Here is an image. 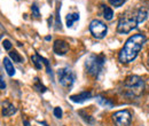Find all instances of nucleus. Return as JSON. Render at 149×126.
I'll return each instance as SVG.
<instances>
[{
	"mask_svg": "<svg viewBox=\"0 0 149 126\" xmlns=\"http://www.w3.org/2000/svg\"><path fill=\"white\" fill-rule=\"evenodd\" d=\"M148 15V8L145 6L139 7L136 10L129 9L124 12L118 19L117 24V32L120 35H126L131 32L133 29L136 28V25L141 22H143Z\"/></svg>",
	"mask_w": 149,
	"mask_h": 126,
	"instance_id": "1",
	"label": "nucleus"
},
{
	"mask_svg": "<svg viewBox=\"0 0 149 126\" xmlns=\"http://www.w3.org/2000/svg\"><path fill=\"white\" fill-rule=\"evenodd\" d=\"M147 38L142 33H136L131 36L124 44L123 48L120 49L119 54H118V60L120 63H131L135 60V57L140 53L142 46L145 45Z\"/></svg>",
	"mask_w": 149,
	"mask_h": 126,
	"instance_id": "2",
	"label": "nucleus"
},
{
	"mask_svg": "<svg viewBox=\"0 0 149 126\" xmlns=\"http://www.w3.org/2000/svg\"><path fill=\"white\" fill-rule=\"evenodd\" d=\"M143 90H145V81L141 77L136 74L129 76L123 83V94L129 99L140 96Z\"/></svg>",
	"mask_w": 149,
	"mask_h": 126,
	"instance_id": "3",
	"label": "nucleus"
},
{
	"mask_svg": "<svg viewBox=\"0 0 149 126\" xmlns=\"http://www.w3.org/2000/svg\"><path fill=\"white\" fill-rule=\"evenodd\" d=\"M104 63H106V57L103 55L92 54L85 60V70L90 76L97 77L103 70Z\"/></svg>",
	"mask_w": 149,
	"mask_h": 126,
	"instance_id": "4",
	"label": "nucleus"
},
{
	"mask_svg": "<svg viewBox=\"0 0 149 126\" xmlns=\"http://www.w3.org/2000/svg\"><path fill=\"white\" fill-rule=\"evenodd\" d=\"M57 79L61 86L65 88H71L76 80V74L70 68H61L57 70Z\"/></svg>",
	"mask_w": 149,
	"mask_h": 126,
	"instance_id": "5",
	"label": "nucleus"
},
{
	"mask_svg": "<svg viewBox=\"0 0 149 126\" xmlns=\"http://www.w3.org/2000/svg\"><path fill=\"white\" fill-rule=\"evenodd\" d=\"M108 31V26L106 25L104 22L100 21V19H93L90 23V32L92 33V36L96 39H102L104 38Z\"/></svg>",
	"mask_w": 149,
	"mask_h": 126,
	"instance_id": "6",
	"label": "nucleus"
},
{
	"mask_svg": "<svg viewBox=\"0 0 149 126\" xmlns=\"http://www.w3.org/2000/svg\"><path fill=\"white\" fill-rule=\"evenodd\" d=\"M112 120L116 126H130L132 115L129 110H119L112 115Z\"/></svg>",
	"mask_w": 149,
	"mask_h": 126,
	"instance_id": "7",
	"label": "nucleus"
},
{
	"mask_svg": "<svg viewBox=\"0 0 149 126\" xmlns=\"http://www.w3.org/2000/svg\"><path fill=\"white\" fill-rule=\"evenodd\" d=\"M53 51L56 55H65L69 52V44L64 40L57 39L54 41L53 45Z\"/></svg>",
	"mask_w": 149,
	"mask_h": 126,
	"instance_id": "8",
	"label": "nucleus"
},
{
	"mask_svg": "<svg viewBox=\"0 0 149 126\" xmlns=\"http://www.w3.org/2000/svg\"><path fill=\"white\" fill-rule=\"evenodd\" d=\"M90 99H92V92H90V90H85V92H81L79 94L70 96V100L74 103H83Z\"/></svg>",
	"mask_w": 149,
	"mask_h": 126,
	"instance_id": "9",
	"label": "nucleus"
},
{
	"mask_svg": "<svg viewBox=\"0 0 149 126\" xmlns=\"http://www.w3.org/2000/svg\"><path fill=\"white\" fill-rule=\"evenodd\" d=\"M1 106H2V116H3V117L12 116V115H14V113L16 112V108H15L12 103H9L8 101L2 102Z\"/></svg>",
	"mask_w": 149,
	"mask_h": 126,
	"instance_id": "10",
	"label": "nucleus"
},
{
	"mask_svg": "<svg viewBox=\"0 0 149 126\" xmlns=\"http://www.w3.org/2000/svg\"><path fill=\"white\" fill-rule=\"evenodd\" d=\"M2 63H3V67H5V70L8 73V76H14L15 74V69H14V65L12 63V61L8 58V57H5L2 60Z\"/></svg>",
	"mask_w": 149,
	"mask_h": 126,
	"instance_id": "11",
	"label": "nucleus"
},
{
	"mask_svg": "<svg viewBox=\"0 0 149 126\" xmlns=\"http://www.w3.org/2000/svg\"><path fill=\"white\" fill-rule=\"evenodd\" d=\"M65 19H67V26L71 28L74 25V22L79 21V13H70V14L67 15Z\"/></svg>",
	"mask_w": 149,
	"mask_h": 126,
	"instance_id": "12",
	"label": "nucleus"
},
{
	"mask_svg": "<svg viewBox=\"0 0 149 126\" xmlns=\"http://www.w3.org/2000/svg\"><path fill=\"white\" fill-rule=\"evenodd\" d=\"M96 101L100 106H102L104 108H112L113 107V102H111L109 99H106L102 96H96Z\"/></svg>",
	"mask_w": 149,
	"mask_h": 126,
	"instance_id": "13",
	"label": "nucleus"
},
{
	"mask_svg": "<svg viewBox=\"0 0 149 126\" xmlns=\"http://www.w3.org/2000/svg\"><path fill=\"white\" fill-rule=\"evenodd\" d=\"M31 61H32V63L35 64V67H36V69H41L42 68V64H44V62H42V57L40 56V55L38 54H35L31 56Z\"/></svg>",
	"mask_w": 149,
	"mask_h": 126,
	"instance_id": "14",
	"label": "nucleus"
},
{
	"mask_svg": "<svg viewBox=\"0 0 149 126\" xmlns=\"http://www.w3.org/2000/svg\"><path fill=\"white\" fill-rule=\"evenodd\" d=\"M9 57L14 61V62H16V63H22L23 61H24V58L19 55V53H17L16 51H12V52H9Z\"/></svg>",
	"mask_w": 149,
	"mask_h": 126,
	"instance_id": "15",
	"label": "nucleus"
},
{
	"mask_svg": "<svg viewBox=\"0 0 149 126\" xmlns=\"http://www.w3.org/2000/svg\"><path fill=\"white\" fill-rule=\"evenodd\" d=\"M103 17L106 18L107 21L112 19V17H113V12H112V9L110 7H108V6H104L103 7Z\"/></svg>",
	"mask_w": 149,
	"mask_h": 126,
	"instance_id": "16",
	"label": "nucleus"
},
{
	"mask_svg": "<svg viewBox=\"0 0 149 126\" xmlns=\"http://www.w3.org/2000/svg\"><path fill=\"white\" fill-rule=\"evenodd\" d=\"M35 80H36V83H35V85H33L35 90H38L39 93H45L47 88H46V87H45V86H44V85H42V84H41V83H40V81L38 80V78H36Z\"/></svg>",
	"mask_w": 149,
	"mask_h": 126,
	"instance_id": "17",
	"label": "nucleus"
},
{
	"mask_svg": "<svg viewBox=\"0 0 149 126\" xmlns=\"http://www.w3.org/2000/svg\"><path fill=\"white\" fill-rule=\"evenodd\" d=\"M31 12H32V16L36 18L40 17V13H39V8H38L37 3H32L31 6Z\"/></svg>",
	"mask_w": 149,
	"mask_h": 126,
	"instance_id": "18",
	"label": "nucleus"
},
{
	"mask_svg": "<svg viewBox=\"0 0 149 126\" xmlns=\"http://www.w3.org/2000/svg\"><path fill=\"white\" fill-rule=\"evenodd\" d=\"M42 62H44V64H45V67H46L47 73H48V74L52 77V79H53V71H52V68H51V65H49L48 60H47V58H45V57H42Z\"/></svg>",
	"mask_w": 149,
	"mask_h": 126,
	"instance_id": "19",
	"label": "nucleus"
},
{
	"mask_svg": "<svg viewBox=\"0 0 149 126\" xmlns=\"http://www.w3.org/2000/svg\"><path fill=\"white\" fill-rule=\"evenodd\" d=\"M109 1V3L113 6V7H120V6H123L124 5V2L126 1V0H108Z\"/></svg>",
	"mask_w": 149,
	"mask_h": 126,
	"instance_id": "20",
	"label": "nucleus"
},
{
	"mask_svg": "<svg viewBox=\"0 0 149 126\" xmlns=\"http://www.w3.org/2000/svg\"><path fill=\"white\" fill-rule=\"evenodd\" d=\"M2 46H3V48L6 49V51H10L12 49V42L9 41V40H3L2 41Z\"/></svg>",
	"mask_w": 149,
	"mask_h": 126,
	"instance_id": "21",
	"label": "nucleus"
},
{
	"mask_svg": "<svg viewBox=\"0 0 149 126\" xmlns=\"http://www.w3.org/2000/svg\"><path fill=\"white\" fill-rule=\"evenodd\" d=\"M62 109L60 108V107H56L55 109H54V116H55L56 118H61L62 117Z\"/></svg>",
	"mask_w": 149,
	"mask_h": 126,
	"instance_id": "22",
	"label": "nucleus"
},
{
	"mask_svg": "<svg viewBox=\"0 0 149 126\" xmlns=\"http://www.w3.org/2000/svg\"><path fill=\"white\" fill-rule=\"evenodd\" d=\"M0 83H1V90H3L6 88V84H5V80H3V77L2 76H1V81Z\"/></svg>",
	"mask_w": 149,
	"mask_h": 126,
	"instance_id": "23",
	"label": "nucleus"
},
{
	"mask_svg": "<svg viewBox=\"0 0 149 126\" xmlns=\"http://www.w3.org/2000/svg\"><path fill=\"white\" fill-rule=\"evenodd\" d=\"M40 124H41L42 126H48L47 124H46V123H45V122H40Z\"/></svg>",
	"mask_w": 149,
	"mask_h": 126,
	"instance_id": "24",
	"label": "nucleus"
},
{
	"mask_svg": "<svg viewBox=\"0 0 149 126\" xmlns=\"http://www.w3.org/2000/svg\"><path fill=\"white\" fill-rule=\"evenodd\" d=\"M45 39H46V40H51V39H52V37L47 36V37H46V38H45Z\"/></svg>",
	"mask_w": 149,
	"mask_h": 126,
	"instance_id": "25",
	"label": "nucleus"
},
{
	"mask_svg": "<svg viewBox=\"0 0 149 126\" xmlns=\"http://www.w3.org/2000/svg\"><path fill=\"white\" fill-rule=\"evenodd\" d=\"M147 64H148V67H149V55H148V61H147Z\"/></svg>",
	"mask_w": 149,
	"mask_h": 126,
	"instance_id": "26",
	"label": "nucleus"
}]
</instances>
